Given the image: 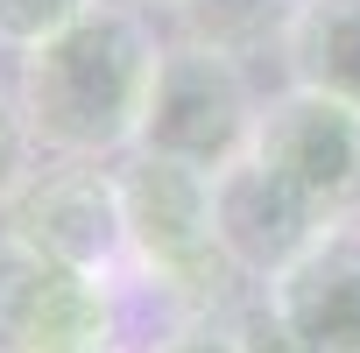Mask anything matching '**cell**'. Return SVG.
I'll return each mask as SVG.
<instances>
[{
	"mask_svg": "<svg viewBox=\"0 0 360 353\" xmlns=\"http://www.w3.org/2000/svg\"><path fill=\"white\" fill-rule=\"evenodd\" d=\"M8 233L57 255V262H71V269L127 283L120 191H113V169H99V162H64L57 155V169H36L29 191L8 205Z\"/></svg>",
	"mask_w": 360,
	"mask_h": 353,
	"instance_id": "cell-7",
	"label": "cell"
},
{
	"mask_svg": "<svg viewBox=\"0 0 360 353\" xmlns=\"http://www.w3.org/2000/svg\"><path fill=\"white\" fill-rule=\"evenodd\" d=\"M162 64V36L127 0H92V8L57 29L50 43L22 50V113L43 155L64 162H106L141 141L148 85Z\"/></svg>",
	"mask_w": 360,
	"mask_h": 353,
	"instance_id": "cell-1",
	"label": "cell"
},
{
	"mask_svg": "<svg viewBox=\"0 0 360 353\" xmlns=\"http://www.w3.org/2000/svg\"><path fill=\"white\" fill-rule=\"evenodd\" d=\"M290 15H297V0H184L169 22H176V36H184V43H205V50L248 64L255 50L283 43Z\"/></svg>",
	"mask_w": 360,
	"mask_h": 353,
	"instance_id": "cell-10",
	"label": "cell"
},
{
	"mask_svg": "<svg viewBox=\"0 0 360 353\" xmlns=\"http://www.w3.org/2000/svg\"><path fill=\"white\" fill-rule=\"evenodd\" d=\"M212 219H219V248L240 269V283H262V290L283 283L304 255H318L339 233L290 176L269 169L255 148L212 176Z\"/></svg>",
	"mask_w": 360,
	"mask_h": 353,
	"instance_id": "cell-5",
	"label": "cell"
},
{
	"mask_svg": "<svg viewBox=\"0 0 360 353\" xmlns=\"http://www.w3.org/2000/svg\"><path fill=\"white\" fill-rule=\"evenodd\" d=\"M120 332V276L71 269L0 233V353H99Z\"/></svg>",
	"mask_w": 360,
	"mask_h": 353,
	"instance_id": "cell-4",
	"label": "cell"
},
{
	"mask_svg": "<svg viewBox=\"0 0 360 353\" xmlns=\"http://www.w3.org/2000/svg\"><path fill=\"white\" fill-rule=\"evenodd\" d=\"M29 176H36V134H29V113H22V99L0 92V212L29 191Z\"/></svg>",
	"mask_w": 360,
	"mask_h": 353,
	"instance_id": "cell-12",
	"label": "cell"
},
{
	"mask_svg": "<svg viewBox=\"0 0 360 353\" xmlns=\"http://www.w3.org/2000/svg\"><path fill=\"white\" fill-rule=\"evenodd\" d=\"M92 0H0V43L8 50H36L57 29H71Z\"/></svg>",
	"mask_w": 360,
	"mask_h": 353,
	"instance_id": "cell-11",
	"label": "cell"
},
{
	"mask_svg": "<svg viewBox=\"0 0 360 353\" xmlns=\"http://www.w3.org/2000/svg\"><path fill=\"white\" fill-rule=\"evenodd\" d=\"M269 304L297 325L311 353H360V233L339 226L318 255L269 283Z\"/></svg>",
	"mask_w": 360,
	"mask_h": 353,
	"instance_id": "cell-8",
	"label": "cell"
},
{
	"mask_svg": "<svg viewBox=\"0 0 360 353\" xmlns=\"http://www.w3.org/2000/svg\"><path fill=\"white\" fill-rule=\"evenodd\" d=\"M255 127H262V99H255L240 57H219V50L184 43V36L162 43V64H155L134 148L219 176L226 162H240L255 148Z\"/></svg>",
	"mask_w": 360,
	"mask_h": 353,
	"instance_id": "cell-3",
	"label": "cell"
},
{
	"mask_svg": "<svg viewBox=\"0 0 360 353\" xmlns=\"http://www.w3.org/2000/svg\"><path fill=\"white\" fill-rule=\"evenodd\" d=\"M233 332H240V353H311L304 339H297V325L262 297V304H248L240 318H233Z\"/></svg>",
	"mask_w": 360,
	"mask_h": 353,
	"instance_id": "cell-13",
	"label": "cell"
},
{
	"mask_svg": "<svg viewBox=\"0 0 360 353\" xmlns=\"http://www.w3.org/2000/svg\"><path fill=\"white\" fill-rule=\"evenodd\" d=\"M255 155L283 169L332 226H360V106L290 85L262 106Z\"/></svg>",
	"mask_w": 360,
	"mask_h": 353,
	"instance_id": "cell-6",
	"label": "cell"
},
{
	"mask_svg": "<svg viewBox=\"0 0 360 353\" xmlns=\"http://www.w3.org/2000/svg\"><path fill=\"white\" fill-rule=\"evenodd\" d=\"M155 353H240V332L233 325H212V318H184Z\"/></svg>",
	"mask_w": 360,
	"mask_h": 353,
	"instance_id": "cell-14",
	"label": "cell"
},
{
	"mask_svg": "<svg viewBox=\"0 0 360 353\" xmlns=\"http://www.w3.org/2000/svg\"><path fill=\"white\" fill-rule=\"evenodd\" d=\"M276 50L290 85L360 106V0H297Z\"/></svg>",
	"mask_w": 360,
	"mask_h": 353,
	"instance_id": "cell-9",
	"label": "cell"
},
{
	"mask_svg": "<svg viewBox=\"0 0 360 353\" xmlns=\"http://www.w3.org/2000/svg\"><path fill=\"white\" fill-rule=\"evenodd\" d=\"M99 353H120V346H99Z\"/></svg>",
	"mask_w": 360,
	"mask_h": 353,
	"instance_id": "cell-16",
	"label": "cell"
},
{
	"mask_svg": "<svg viewBox=\"0 0 360 353\" xmlns=\"http://www.w3.org/2000/svg\"><path fill=\"white\" fill-rule=\"evenodd\" d=\"M113 191H120V233H127V276L134 283L169 297L184 318H205L233 297L240 269L219 248L212 176L205 169L127 148L113 162Z\"/></svg>",
	"mask_w": 360,
	"mask_h": 353,
	"instance_id": "cell-2",
	"label": "cell"
},
{
	"mask_svg": "<svg viewBox=\"0 0 360 353\" xmlns=\"http://www.w3.org/2000/svg\"><path fill=\"white\" fill-rule=\"evenodd\" d=\"M127 8H141V15H176L184 0H127Z\"/></svg>",
	"mask_w": 360,
	"mask_h": 353,
	"instance_id": "cell-15",
	"label": "cell"
}]
</instances>
